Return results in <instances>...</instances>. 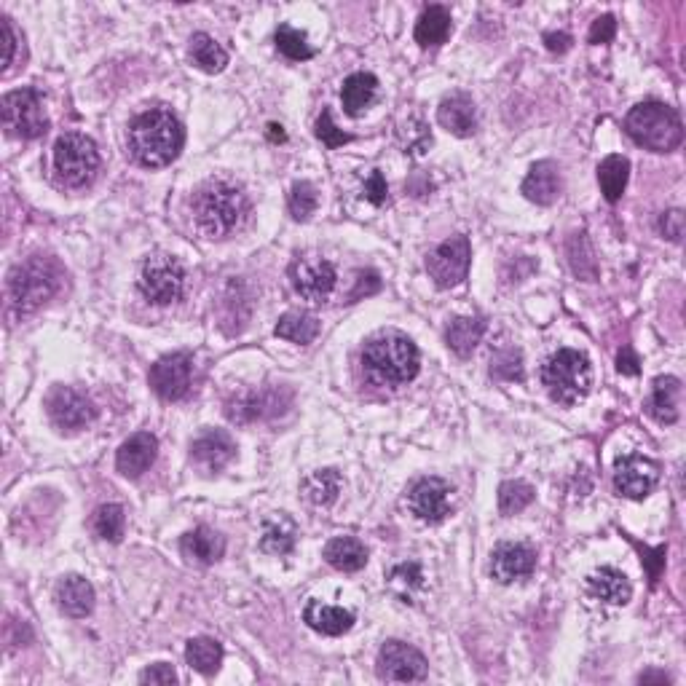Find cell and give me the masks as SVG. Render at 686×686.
<instances>
[{
	"mask_svg": "<svg viewBox=\"0 0 686 686\" xmlns=\"http://www.w3.org/2000/svg\"><path fill=\"white\" fill-rule=\"evenodd\" d=\"M196 226L212 239H226L247 223L250 199L231 180H207L191 201Z\"/></svg>",
	"mask_w": 686,
	"mask_h": 686,
	"instance_id": "1",
	"label": "cell"
},
{
	"mask_svg": "<svg viewBox=\"0 0 686 686\" xmlns=\"http://www.w3.org/2000/svg\"><path fill=\"white\" fill-rule=\"evenodd\" d=\"M183 143V124L167 108L145 110L134 118L132 129H129V148H132L137 164H143V167H167L180 156Z\"/></svg>",
	"mask_w": 686,
	"mask_h": 686,
	"instance_id": "2",
	"label": "cell"
},
{
	"mask_svg": "<svg viewBox=\"0 0 686 686\" xmlns=\"http://www.w3.org/2000/svg\"><path fill=\"white\" fill-rule=\"evenodd\" d=\"M421 357L416 343L405 333L384 330L373 335L362 349V370L373 384L402 386L419 376Z\"/></svg>",
	"mask_w": 686,
	"mask_h": 686,
	"instance_id": "3",
	"label": "cell"
},
{
	"mask_svg": "<svg viewBox=\"0 0 686 686\" xmlns=\"http://www.w3.org/2000/svg\"><path fill=\"white\" fill-rule=\"evenodd\" d=\"M65 282V271L49 255H33L25 263L11 268L9 303L17 314H33L59 293Z\"/></svg>",
	"mask_w": 686,
	"mask_h": 686,
	"instance_id": "4",
	"label": "cell"
},
{
	"mask_svg": "<svg viewBox=\"0 0 686 686\" xmlns=\"http://www.w3.org/2000/svg\"><path fill=\"white\" fill-rule=\"evenodd\" d=\"M625 132L636 145L652 153L676 151L684 140V124L665 102H638L625 118Z\"/></svg>",
	"mask_w": 686,
	"mask_h": 686,
	"instance_id": "5",
	"label": "cell"
},
{
	"mask_svg": "<svg viewBox=\"0 0 686 686\" xmlns=\"http://www.w3.org/2000/svg\"><path fill=\"white\" fill-rule=\"evenodd\" d=\"M542 386L558 405H577L590 394L593 368L585 352L558 349L542 365Z\"/></svg>",
	"mask_w": 686,
	"mask_h": 686,
	"instance_id": "6",
	"label": "cell"
},
{
	"mask_svg": "<svg viewBox=\"0 0 686 686\" xmlns=\"http://www.w3.org/2000/svg\"><path fill=\"white\" fill-rule=\"evenodd\" d=\"M100 169V151L92 137L78 132L62 134L54 145V172L67 188H84Z\"/></svg>",
	"mask_w": 686,
	"mask_h": 686,
	"instance_id": "7",
	"label": "cell"
},
{
	"mask_svg": "<svg viewBox=\"0 0 686 686\" xmlns=\"http://www.w3.org/2000/svg\"><path fill=\"white\" fill-rule=\"evenodd\" d=\"M0 118L11 137L19 140H38L49 132V118L43 110L41 94L35 89H17L0 100Z\"/></svg>",
	"mask_w": 686,
	"mask_h": 686,
	"instance_id": "8",
	"label": "cell"
},
{
	"mask_svg": "<svg viewBox=\"0 0 686 686\" xmlns=\"http://www.w3.org/2000/svg\"><path fill=\"white\" fill-rule=\"evenodd\" d=\"M185 290V268L183 263L172 255H153L145 260L143 271H140V293L145 301L153 306H169V303L180 301Z\"/></svg>",
	"mask_w": 686,
	"mask_h": 686,
	"instance_id": "9",
	"label": "cell"
},
{
	"mask_svg": "<svg viewBox=\"0 0 686 686\" xmlns=\"http://www.w3.org/2000/svg\"><path fill=\"white\" fill-rule=\"evenodd\" d=\"M293 400V394L282 389V386H263V389H244L234 394L226 402V416L234 424H252V421L277 419L287 410Z\"/></svg>",
	"mask_w": 686,
	"mask_h": 686,
	"instance_id": "10",
	"label": "cell"
},
{
	"mask_svg": "<svg viewBox=\"0 0 686 686\" xmlns=\"http://www.w3.org/2000/svg\"><path fill=\"white\" fill-rule=\"evenodd\" d=\"M469 263H472V247H469L467 236H451L445 239L440 247L429 252L427 271L429 279L443 290L461 285L469 274Z\"/></svg>",
	"mask_w": 686,
	"mask_h": 686,
	"instance_id": "11",
	"label": "cell"
},
{
	"mask_svg": "<svg viewBox=\"0 0 686 686\" xmlns=\"http://www.w3.org/2000/svg\"><path fill=\"white\" fill-rule=\"evenodd\" d=\"M335 266L319 255H303L290 266V285L301 298L311 303L327 301L335 290Z\"/></svg>",
	"mask_w": 686,
	"mask_h": 686,
	"instance_id": "12",
	"label": "cell"
},
{
	"mask_svg": "<svg viewBox=\"0 0 686 686\" xmlns=\"http://www.w3.org/2000/svg\"><path fill=\"white\" fill-rule=\"evenodd\" d=\"M376 670L378 678H384V681L410 684V681H424L429 665L427 657L416 646L405 644V641H386L378 652Z\"/></svg>",
	"mask_w": 686,
	"mask_h": 686,
	"instance_id": "13",
	"label": "cell"
},
{
	"mask_svg": "<svg viewBox=\"0 0 686 686\" xmlns=\"http://www.w3.org/2000/svg\"><path fill=\"white\" fill-rule=\"evenodd\" d=\"M49 408V419L54 421V427L62 432H81L94 421L97 408L89 394L78 392L73 386H57L46 400Z\"/></svg>",
	"mask_w": 686,
	"mask_h": 686,
	"instance_id": "14",
	"label": "cell"
},
{
	"mask_svg": "<svg viewBox=\"0 0 686 686\" xmlns=\"http://www.w3.org/2000/svg\"><path fill=\"white\" fill-rule=\"evenodd\" d=\"M148 381H151V389L159 394L161 400H185L193 386V360L183 352L167 354V357H161L153 365L151 373H148Z\"/></svg>",
	"mask_w": 686,
	"mask_h": 686,
	"instance_id": "15",
	"label": "cell"
},
{
	"mask_svg": "<svg viewBox=\"0 0 686 686\" xmlns=\"http://www.w3.org/2000/svg\"><path fill=\"white\" fill-rule=\"evenodd\" d=\"M660 480V464L644 453H628L614 464V486L628 499H646Z\"/></svg>",
	"mask_w": 686,
	"mask_h": 686,
	"instance_id": "16",
	"label": "cell"
},
{
	"mask_svg": "<svg viewBox=\"0 0 686 686\" xmlns=\"http://www.w3.org/2000/svg\"><path fill=\"white\" fill-rule=\"evenodd\" d=\"M453 488L443 477H421L408 491V507L424 523H443L451 515Z\"/></svg>",
	"mask_w": 686,
	"mask_h": 686,
	"instance_id": "17",
	"label": "cell"
},
{
	"mask_svg": "<svg viewBox=\"0 0 686 686\" xmlns=\"http://www.w3.org/2000/svg\"><path fill=\"white\" fill-rule=\"evenodd\" d=\"M536 569V553L528 544L504 542L491 553V577L499 585H512L531 577Z\"/></svg>",
	"mask_w": 686,
	"mask_h": 686,
	"instance_id": "18",
	"label": "cell"
},
{
	"mask_svg": "<svg viewBox=\"0 0 686 686\" xmlns=\"http://www.w3.org/2000/svg\"><path fill=\"white\" fill-rule=\"evenodd\" d=\"M234 456V440H231L228 432H220V429H207L204 435H199L191 443V461L201 472H207V475L226 469Z\"/></svg>",
	"mask_w": 686,
	"mask_h": 686,
	"instance_id": "19",
	"label": "cell"
},
{
	"mask_svg": "<svg viewBox=\"0 0 686 686\" xmlns=\"http://www.w3.org/2000/svg\"><path fill=\"white\" fill-rule=\"evenodd\" d=\"M159 456V440L151 432H137L116 453V467L124 477H143Z\"/></svg>",
	"mask_w": 686,
	"mask_h": 686,
	"instance_id": "20",
	"label": "cell"
},
{
	"mask_svg": "<svg viewBox=\"0 0 686 686\" xmlns=\"http://www.w3.org/2000/svg\"><path fill=\"white\" fill-rule=\"evenodd\" d=\"M54 601H57L59 611L70 617V620H84L94 609V587L89 579L70 574L57 585L54 590Z\"/></svg>",
	"mask_w": 686,
	"mask_h": 686,
	"instance_id": "21",
	"label": "cell"
},
{
	"mask_svg": "<svg viewBox=\"0 0 686 686\" xmlns=\"http://www.w3.org/2000/svg\"><path fill=\"white\" fill-rule=\"evenodd\" d=\"M437 121L443 129H448L456 137H469L477 129V108L475 100L464 92L448 94L440 108H437Z\"/></svg>",
	"mask_w": 686,
	"mask_h": 686,
	"instance_id": "22",
	"label": "cell"
},
{
	"mask_svg": "<svg viewBox=\"0 0 686 686\" xmlns=\"http://www.w3.org/2000/svg\"><path fill=\"white\" fill-rule=\"evenodd\" d=\"M563 191L561 169L555 167L553 161H536L534 167L528 169L526 180H523V196L528 201H534L539 207H550Z\"/></svg>",
	"mask_w": 686,
	"mask_h": 686,
	"instance_id": "23",
	"label": "cell"
},
{
	"mask_svg": "<svg viewBox=\"0 0 686 686\" xmlns=\"http://www.w3.org/2000/svg\"><path fill=\"white\" fill-rule=\"evenodd\" d=\"M587 593L606 606H625L633 598V585L620 569L603 566L587 577Z\"/></svg>",
	"mask_w": 686,
	"mask_h": 686,
	"instance_id": "24",
	"label": "cell"
},
{
	"mask_svg": "<svg viewBox=\"0 0 686 686\" xmlns=\"http://www.w3.org/2000/svg\"><path fill=\"white\" fill-rule=\"evenodd\" d=\"M180 550H183V555L191 563L210 566V563H218L223 558V553H226V539L215 528L199 526L183 536Z\"/></svg>",
	"mask_w": 686,
	"mask_h": 686,
	"instance_id": "25",
	"label": "cell"
},
{
	"mask_svg": "<svg viewBox=\"0 0 686 686\" xmlns=\"http://www.w3.org/2000/svg\"><path fill=\"white\" fill-rule=\"evenodd\" d=\"M303 622L322 636H343L354 628V614L349 609H341V606L309 601L303 609Z\"/></svg>",
	"mask_w": 686,
	"mask_h": 686,
	"instance_id": "26",
	"label": "cell"
},
{
	"mask_svg": "<svg viewBox=\"0 0 686 686\" xmlns=\"http://www.w3.org/2000/svg\"><path fill=\"white\" fill-rule=\"evenodd\" d=\"M678 397H681V381L676 376L654 378L652 394L646 402V413L660 424H676L678 421Z\"/></svg>",
	"mask_w": 686,
	"mask_h": 686,
	"instance_id": "27",
	"label": "cell"
},
{
	"mask_svg": "<svg viewBox=\"0 0 686 686\" xmlns=\"http://www.w3.org/2000/svg\"><path fill=\"white\" fill-rule=\"evenodd\" d=\"M325 561L335 571H360L368 563V550L360 539L354 536H335L325 544Z\"/></svg>",
	"mask_w": 686,
	"mask_h": 686,
	"instance_id": "28",
	"label": "cell"
},
{
	"mask_svg": "<svg viewBox=\"0 0 686 686\" xmlns=\"http://www.w3.org/2000/svg\"><path fill=\"white\" fill-rule=\"evenodd\" d=\"M341 486L338 469H314L301 480V494L314 507H330L341 494Z\"/></svg>",
	"mask_w": 686,
	"mask_h": 686,
	"instance_id": "29",
	"label": "cell"
},
{
	"mask_svg": "<svg viewBox=\"0 0 686 686\" xmlns=\"http://www.w3.org/2000/svg\"><path fill=\"white\" fill-rule=\"evenodd\" d=\"M483 333H486V322L480 317H456L451 319V325L445 330V343L453 354L469 357L477 349Z\"/></svg>",
	"mask_w": 686,
	"mask_h": 686,
	"instance_id": "30",
	"label": "cell"
},
{
	"mask_svg": "<svg viewBox=\"0 0 686 686\" xmlns=\"http://www.w3.org/2000/svg\"><path fill=\"white\" fill-rule=\"evenodd\" d=\"M378 92V78L373 73H352L341 86V102L343 110L349 116H360L362 110L368 108L373 97Z\"/></svg>",
	"mask_w": 686,
	"mask_h": 686,
	"instance_id": "31",
	"label": "cell"
},
{
	"mask_svg": "<svg viewBox=\"0 0 686 686\" xmlns=\"http://www.w3.org/2000/svg\"><path fill=\"white\" fill-rule=\"evenodd\" d=\"M260 550L268 555H290L295 550V526L293 520L285 518L282 512L274 518L263 520V534H260Z\"/></svg>",
	"mask_w": 686,
	"mask_h": 686,
	"instance_id": "32",
	"label": "cell"
},
{
	"mask_svg": "<svg viewBox=\"0 0 686 686\" xmlns=\"http://www.w3.org/2000/svg\"><path fill=\"white\" fill-rule=\"evenodd\" d=\"M188 57L199 70L204 73H223L228 65V54L226 49L220 46L210 33H193L191 35V46H188Z\"/></svg>",
	"mask_w": 686,
	"mask_h": 686,
	"instance_id": "33",
	"label": "cell"
},
{
	"mask_svg": "<svg viewBox=\"0 0 686 686\" xmlns=\"http://www.w3.org/2000/svg\"><path fill=\"white\" fill-rule=\"evenodd\" d=\"M451 35V11L445 6H429L421 11L419 22H416V43L429 49V46H440L448 41Z\"/></svg>",
	"mask_w": 686,
	"mask_h": 686,
	"instance_id": "34",
	"label": "cell"
},
{
	"mask_svg": "<svg viewBox=\"0 0 686 686\" xmlns=\"http://www.w3.org/2000/svg\"><path fill=\"white\" fill-rule=\"evenodd\" d=\"M185 660L201 676H215L223 662V646L210 636L191 638L185 646Z\"/></svg>",
	"mask_w": 686,
	"mask_h": 686,
	"instance_id": "35",
	"label": "cell"
},
{
	"mask_svg": "<svg viewBox=\"0 0 686 686\" xmlns=\"http://www.w3.org/2000/svg\"><path fill=\"white\" fill-rule=\"evenodd\" d=\"M630 177V161L625 156H609L601 161L598 167V183H601V193L606 201H620L625 193Z\"/></svg>",
	"mask_w": 686,
	"mask_h": 686,
	"instance_id": "36",
	"label": "cell"
},
{
	"mask_svg": "<svg viewBox=\"0 0 686 686\" xmlns=\"http://www.w3.org/2000/svg\"><path fill=\"white\" fill-rule=\"evenodd\" d=\"M92 531L102 542L118 544L126 531V512L121 504H102L92 515Z\"/></svg>",
	"mask_w": 686,
	"mask_h": 686,
	"instance_id": "37",
	"label": "cell"
},
{
	"mask_svg": "<svg viewBox=\"0 0 686 686\" xmlns=\"http://www.w3.org/2000/svg\"><path fill=\"white\" fill-rule=\"evenodd\" d=\"M274 333H277L279 338H285V341L306 346V343H311L317 338L319 322L317 317H311L306 311H290V314H285V317L279 319L277 327H274Z\"/></svg>",
	"mask_w": 686,
	"mask_h": 686,
	"instance_id": "38",
	"label": "cell"
},
{
	"mask_svg": "<svg viewBox=\"0 0 686 686\" xmlns=\"http://www.w3.org/2000/svg\"><path fill=\"white\" fill-rule=\"evenodd\" d=\"M274 41H277L279 54H285V57L293 59V62H306V59L314 57V49H311L306 33L295 30L293 25H279Z\"/></svg>",
	"mask_w": 686,
	"mask_h": 686,
	"instance_id": "39",
	"label": "cell"
},
{
	"mask_svg": "<svg viewBox=\"0 0 686 686\" xmlns=\"http://www.w3.org/2000/svg\"><path fill=\"white\" fill-rule=\"evenodd\" d=\"M569 260L579 279H585V282H595L598 279V263H595L593 250H590V242H587L585 234H571Z\"/></svg>",
	"mask_w": 686,
	"mask_h": 686,
	"instance_id": "40",
	"label": "cell"
},
{
	"mask_svg": "<svg viewBox=\"0 0 686 686\" xmlns=\"http://www.w3.org/2000/svg\"><path fill=\"white\" fill-rule=\"evenodd\" d=\"M534 502V488L526 480H507L499 486V512L502 515H518Z\"/></svg>",
	"mask_w": 686,
	"mask_h": 686,
	"instance_id": "41",
	"label": "cell"
},
{
	"mask_svg": "<svg viewBox=\"0 0 686 686\" xmlns=\"http://www.w3.org/2000/svg\"><path fill=\"white\" fill-rule=\"evenodd\" d=\"M287 207H290V215H293L295 220H301V223L303 220H309L319 207V193L317 188H314V183H309V180H298V183H293Z\"/></svg>",
	"mask_w": 686,
	"mask_h": 686,
	"instance_id": "42",
	"label": "cell"
},
{
	"mask_svg": "<svg viewBox=\"0 0 686 686\" xmlns=\"http://www.w3.org/2000/svg\"><path fill=\"white\" fill-rule=\"evenodd\" d=\"M491 376L496 381H523L526 378V368H523V354L518 349H502L491 357Z\"/></svg>",
	"mask_w": 686,
	"mask_h": 686,
	"instance_id": "43",
	"label": "cell"
},
{
	"mask_svg": "<svg viewBox=\"0 0 686 686\" xmlns=\"http://www.w3.org/2000/svg\"><path fill=\"white\" fill-rule=\"evenodd\" d=\"M389 585H392V590L397 595H402V598H410L413 595V590H419L421 585H424V574H421V566L419 563H400L397 569L389 574Z\"/></svg>",
	"mask_w": 686,
	"mask_h": 686,
	"instance_id": "44",
	"label": "cell"
},
{
	"mask_svg": "<svg viewBox=\"0 0 686 686\" xmlns=\"http://www.w3.org/2000/svg\"><path fill=\"white\" fill-rule=\"evenodd\" d=\"M317 140L325 148H330V151H335V148H341V145L352 143V134H346L343 129H338V126L333 124V113L330 110H322V116L317 118Z\"/></svg>",
	"mask_w": 686,
	"mask_h": 686,
	"instance_id": "45",
	"label": "cell"
},
{
	"mask_svg": "<svg viewBox=\"0 0 686 686\" xmlns=\"http://www.w3.org/2000/svg\"><path fill=\"white\" fill-rule=\"evenodd\" d=\"M378 290H381V277H378L376 271L365 268V271H357L352 293H349V298H346V301L357 303V301H362V298H368V295H376Z\"/></svg>",
	"mask_w": 686,
	"mask_h": 686,
	"instance_id": "46",
	"label": "cell"
},
{
	"mask_svg": "<svg viewBox=\"0 0 686 686\" xmlns=\"http://www.w3.org/2000/svg\"><path fill=\"white\" fill-rule=\"evenodd\" d=\"M0 33H3V62H0V73H6L14 62V54H17V33H14V25L6 14H0Z\"/></svg>",
	"mask_w": 686,
	"mask_h": 686,
	"instance_id": "47",
	"label": "cell"
},
{
	"mask_svg": "<svg viewBox=\"0 0 686 686\" xmlns=\"http://www.w3.org/2000/svg\"><path fill=\"white\" fill-rule=\"evenodd\" d=\"M660 234L662 236H668L670 242H681V236H684V212L681 210H668V212H662V218H660Z\"/></svg>",
	"mask_w": 686,
	"mask_h": 686,
	"instance_id": "48",
	"label": "cell"
},
{
	"mask_svg": "<svg viewBox=\"0 0 686 686\" xmlns=\"http://www.w3.org/2000/svg\"><path fill=\"white\" fill-rule=\"evenodd\" d=\"M614 35H617V19L611 17V14L598 17L593 22V27H590V43H595V46L611 43L614 41Z\"/></svg>",
	"mask_w": 686,
	"mask_h": 686,
	"instance_id": "49",
	"label": "cell"
},
{
	"mask_svg": "<svg viewBox=\"0 0 686 686\" xmlns=\"http://www.w3.org/2000/svg\"><path fill=\"white\" fill-rule=\"evenodd\" d=\"M140 681L143 684H177V673L167 662H156V665H151V668H145L140 673Z\"/></svg>",
	"mask_w": 686,
	"mask_h": 686,
	"instance_id": "50",
	"label": "cell"
},
{
	"mask_svg": "<svg viewBox=\"0 0 686 686\" xmlns=\"http://www.w3.org/2000/svg\"><path fill=\"white\" fill-rule=\"evenodd\" d=\"M365 199L373 201L376 207H381V204H386V199H389V188H386V180L381 172H373V175L368 177V183H365Z\"/></svg>",
	"mask_w": 686,
	"mask_h": 686,
	"instance_id": "51",
	"label": "cell"
},
{
	"mask_svg": "<svg viewBox=\"0 0 686 686\" xmlns=\"http://www.w3.org/2000/svg\"><path fill=\"white\" fill-rule=\"evenodd\" d=\"M617 370H620V373H625V376H636L638 373V357L633 354V349H630V346H622L620 357H617Z\"/></svg>",
	"mask_w": 686,
	"mask_h": 686,
	"instance_id": "52",
	"label": "cell"
},
{
	"mask_svg": "<svg viewBox=\"0 0 686 686\" xmlns=\"http://www.w3.org/2000/svg\"><path fill=\"white\" fill-rule=\"evenodd\" d=\"M544 46L553 54H563L571 49V35L569 33H544Z\"/></svg>",
	"mask_w": 686,
	"mask_h": 686,
	"instance_id": "53",
	"label": "cell"
},
{
	"mask_svg": "<svg viewBox=\"0 0 686 686\" xmlns=\"http://www.w3.org/2000/svg\"><path fill=\"white\" fill-rule=\"evenodd\" d=\"M638 681H641V684H649V681H662V684H670V676L665 673V670H646V673H641V676H638Z\"/></svg>",
	"mask_w": 686,
	"mask_h": 686,
	"instance_id": "54",
	"label": "cell"
},
{
	"mask_svg": "<svg viewBox=\"0 0 686 686\" xmlns=\"http://www.w3.org/2000/svg\"><path fill=\"white\" fill-rule=\"evenodd\" d=\"M268 129H271V140H285V132H282V126L271 124Z\"/></svg>",
	"mask_w": 686,
	"mask_h": 686,
	"instance_id": "55",
	"label": "cell"
}]
</instances>
